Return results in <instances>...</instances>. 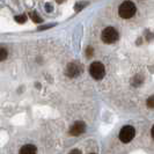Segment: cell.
Masks as SVG:
<instances>
[{"label": "cell", "mask_w": 154, "mask_h": 154, "mask_svg": "<svg viewBox=\"0 0 154 154\" xmlns=\"http://www.w3.org/2000/svg\"><path fill=\"white\" fill-rule=\"evenodd\" d=\"M136 5L128 0V1H124L123 4L119 6V9H118V13H119V16L123 17V19H130L132 16L136 14Z\"/></svg>", "instance_id": "obj_1"}, {"label": "cell", "mask_w": 154, "mask_h": 154, "mask_svg": "<svg viewBox=\"0 0 154 154\" xmlns=\"http://www.w3.org/2000/svg\"><path fill=\"white\" fill-rule=\"evenodd\" d=\"M89 74L92 75L95 80H101L103 79L106 74V69L103 66V64L100 62H94L89 66Z\"/></svg>", "instance_id": "obj_2"}, {"label": "cell", "mask_w": 154, "mask_h": 154, "mask_svg": "<svg viewBox=\"0 0 154 154\" xmlns=\"http://www.w3.org/2000/svg\"><path fill=\"white\" fill-rule=\"evenodd\" d=\"M102 41L104 42V43H107V44H112V43H115L116 41L118 39L119 37V35H118V31L116 30L115 28H112V27H108V28H106L104 30L102 31Z\"/></svg>", "instance_id": "obj_3"}, {"label": "cell", "mask_w": 154, "mask_h": 154, "mask_svg": "<svg viewBox=\"0 0 154 154\" xmlns=\"http://www.w3.org/2000/svg\"><path fill=\"white\" fill-rule=\"evenodd\" d=\"M134 134H136L134 128L131 125H126L119 132V139H121L122 143L126 144V143H130L132 139L134 138Z\"/></svg>", "instance_id": "obj_4"}, {"label": "cell", "mask_w": 154, "mask_h": 154, "mask_svg": "<svg viewBox=\"0 0 154 154\" xmlns=\"http://www.w3.org/2000/svg\"><path fill=\"white\" fill-rule=\"evenodd\" d=\"M82 71V66L79 64V63L72 62L67 65V69H66V74L69 78H75L78 77Z\"/></svg>", "instance_id": "obj_5"}, {"label": "cell", "mask_w": 154, "mask_h": 154, "mask_svg": "<svg viewBox=\"0 0 154 154\" xmlns=\"http://www.w3.org/2000/svg\"><path fill=\"white\" fill-rule=\"evenodd\" d=\"M86 131V124L84 122H75V123L73 124L72 126H71V129H69V134L71 136H74V137H78V136H80L81 133H84Z\"/></svg>", "instance_id": "obj_6"}, {"label": "cell", "mask_w": 154, "mask_h": 154, "mask_svg": "<svg viewBox=\"0 0 154 154\" xmlns=\"http://www.w3.org/2000/svg\"><path fill=\"white\" fill-rule=\"evenodd\" d=\"M37 152V148L35 145H31V144H28V145H24V146L20 149V154H36Z\"/></svg>", "instance_id": "obj_7"}, {"label": "cell", "mask_w": 154, "mask_h": 154, "mask_svg": "<svg viewBox=\"0 0 154 154\" xmlns=\"http://www.w3.org/2000/svg\"><path fill=\"white\" fill-rule=\"evenodd\" d=\"M7 56H8L7 50H6L5 48H2V46H0V62H2V60H5V59L7 58Z\"/></svg>", "instance_id": "obj_8"}, {"label": "cell", "mask_w": 154, "mask_h": 154, "mask_svg": "<svg viewBox=\"0 0 154 154\" xmlns=\"http://www.w3.org/2000/svg\"><path fill=\"white\" fill-rule=\"evenodd\" d=\"M15 21L19 23H24L27 21V15H26V14H22V15L15 16Z\"/></svg>", "instance_id": "obj_9"}, {"label": "cell", "mask_w": 154, "mask_h": 154, "mask_svg": "<svg viewBox=\"0 0 154 154\" xmlns=\"http://www.w3.org/2000/svg\"><path fill=\"white\" fill-rule=\"evenodd\" d=\"M30 16H31V19H32V21H35V22H37V23L42 22V19L37 15V13H34V12H32V13H30Z\"/></svg>", "instance_id": "obj_10"}, {"label": "cell", "mask_w": 154, "mask_h": 154, "mask_svg": "<svg viewBox=\"0 0 154 154\" xmlns=\"http://www.w3.org/2000/svg\"><path fill=\"white\" fill-rule=\"evenodd\" d=\"M147 106H148L151 109L154 108V97L153 96H151V97L148 99V101H147Z\"/></svg>", "instance_id": "obj_11"}, {"label": "cell", "mask_w": 154, "mask_h": 154, "mask_svg": "<svg viewBox=\"0 0 154 154\" xmlns=\"http://www.w3.org/2000/svg\"><path fill=\"white\" fill-rule=\"evenodd\" d=\"M69 154H82V153H81V151H79V149H72Z\"/></svg>", "instance_id": "obj_12"}, {"label": "cell", "mask_w": 154, "mask_h": 154, "mask_svg": "<svg viewBox=\"0 0 154 154\" xmlns=\"http://www.w3.org/2000/svg\"><path fill=\"white\" fill-rule=\"evenodd\" d=\"M45 8H46V11H48V12H51V11H52V7H51V5H50V4H46Z\"/></svg>", "instance_id": "obj_13"}, {"label": "cell", "mask_w": 154, "mask_h": 154, "mask_svg": "<svg viewBox=\"0 0 154 154\" xmlns=\"http://www.w3.org/2000/svg\"><path fill=\"white\" fill-rule=\"evenodd\" d=\"M91 154H95V153H91Z\"/></svg>", "instance_id": "obj_14"}]
</instances>
